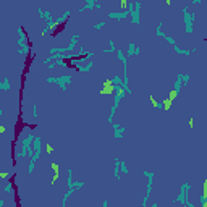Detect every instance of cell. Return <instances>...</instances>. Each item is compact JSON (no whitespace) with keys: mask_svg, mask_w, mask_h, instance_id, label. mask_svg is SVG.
I'll return each mask as SVG.
<instances>
[{"mask_svg":"<svg viewBox=\"0 0 207 207\" xmlns=\"http://www.w3.org/2000/svg\"><path fill=\"white\" fill-rule=\"evenodd\" d=\"M67 175H68V178H67V184H68V191L65 193V196H63V199H62V205L65 207V204H67V201H68V197L76 191V186H74V181H73V170L71 168H68L67 170Z\"/></svg>","mask_w":207,"mask_h":207,"instance_id":"7","label":"cell"},{"mask_svg":"<svg viewBox=\"0 0 207 207\" xmlns=\"http://www.w3.org/2000/svg\"><path fill=\"white\" fill-rule=\"evenodd\" d=\"M23 159H26V154L23 152V150H18V152L15 154V160L20 162V160H23Z\"/></svg>","mask_w":207,"mask_h":207,"instance_id":"21","label":"cell"},{"mask_svg":"<svg viewBox=\"0 0 207 207\" xmlns=\"http://www.w3.org/2000/svg\"><path fill=\"white\" fill-rule=\"evenodd\" d=\"M33 117L37 118V105H33Z\"/></svg>","mask_w":207,"mask_h":207,"instance_id":"30","label":"cell"},{"mask_svg":"<svg viewBox=\"0 0 207 207\" xmlns=\"http://www.w3.org/2000/svg\"><path fill=\"white\" fill-rule=\"evenodd\" d=\"M41 33H42V36H49V34H52L53 31H52V28H49V26H45V28H44V29H42Z\"/></svg>","mask_w":207,"mask_h":207,"instance_id":"27","label":"cell"},{"mask_svg":"<svg viewBox=\"0 0 207 207\" xmlns=\"http://www.w3.org/2000/svg\"><path fill=\"white\" fill-rule=\"evenodd\" d=\"M205 204H207V197H205V196H204V194H202V196H201V205H202V207H204V205H205Z\"/></svg>","mask_w":207,"mask_h":207,"instance_id":"29","label":"cell"},{"mask_svg":"<svg viewBox=\"0 0 207 207\" xmlns=\"http://www.w3.org/2000/svg\"><path fill=\"white\" fill-rule=\"evenodd\" d=\"M39 18H42V20H50V18H53V16H52V12L42 10V8L39 7Z\"/></svg>","mask_w":207,"mask_h":207,"instance_id":"17","label":"cell"},{"mask_svg":"<svg viewBox=\"0 0 207 207\" xmlns=\"http://www.w3.org/2000/svg\"><path fill=\"white\" fill-rule=\"evenodd\" d=\"M47 83H53V84H57V86L62 89V91H67V88L70 86V84L73 83V78H71V74H63V76H57V78H47Z\"/></svg>","mask_w":207,"mask_h":207,"instance_id":"6","label":"cell"},{"mask_svg":"<svg viewBox=\"0 0 207 207\" xmlns=\"http://www.w3.org/2000/svg\"><path fill=\"white\" fill-rule=\"evenodd\" d=\"M183 20H184V33L186 34H193L194 33V15L189 13V7H183Z\"/></svg>","mask_w":207,"mask_h":207,"instance_id":"4","label":"cell"},{"mask_svg":"<svg viewBox=\"0 0 207 207\" xmlns=\"http://www.w3.org/2000/svg\"><path fill=\"white\" fill-rule=\"evenodd\" d=\"M29 52H31V47L28 45V44H26V45H23V47H20V49L16 50V53H20V55H28Z\"/></svg>","mask_w":207,"mask_h":207,"instance_id":"19","label":"cell"},{"mask_svg":"<svg viewBox=\"0 0 207 207\" xmlns=\"http://www.w3.org/2000/svg\"><path fill=\"white\" fill-rule=\"evenodd\" d=\"M181 86H183L181 74L178 73V74H176V79H175V84H173V94H172V96H178V94L181 92Z\"/></svg>","mask_w":207,"mask_h":207,"instance_id":"12","label":"cell"},{"mask_svg":"<svg viewBox=\"0 0 207 207\" xmlns=\"http://www.w3.org/2000/svg\"><path fill=\"white\" fill-rule=\"evenodd\" d=\"M126 8H128V10H129L131 13H133V10H134V3H133V2H128V5H126Z\"/></svg>","mask_w":207,"mask_h":207,"instance_id":"28","label":"cell"},{"mask_svg":"<svg viewBox=\"0 0 207 207\" xmlns=\"http://www.w3.org/2000/svg\"><path fill=\"white\" fill-rule=\"evenodd\" d=\"M141 53V47L134 42H129L128 49H126V55L128 57H134V55H139Z\"/></svg>","mask_w":207,"mask_h":207,"instance_id":"11","label":"cell"},{"mask_svg":"<svg viewBox=\"0 0 207 207\" xmlns=\"http://www.w3.org/2000/svg\"><path fill=\"white\" fill-rule=\"evenodd\" d=\"M191 188H193V186H191L189 183H183V184H181V191H180V194L175 197V202H176V204H181V205H188V207H194V204H193L189 199H188Z\"/></svg>","mask_w":207,"mask_h":207,"instance_id":"2","label":"cell"},{"mask_svg":"<svg viewBox=\"0 0 207 207\" xmlns=\"http://www.w3.org/2000/svg\"><path fill=\"white\" fill-rule=\"evenodd\" d=\"M34 134L33 133H28L23 139H21V150L26 154V157H33L34 155V147H33V141H34Z\"/></svg>","mask_w":207,"mask_h":207,"instance_id":"5","label":"cell"},{"mask_svg":"<svg viewBox=\"0 0 207 207\" xmlns=\"http://www.w3.org/2000/svg\"><path fill=\"white\" fill-rule=\"evenodd\" d=\"M13 189V181H8L5 186H3V193H10Z\"/></svg>","mask_w":207,"mask_h":207,"instance_id":"26","label":"cell"},{"mask_svg":"<svg viewBox=\"0 0 207 207\" xmlns=\"http://www.w3.org/2000/svg\"><path fill=\"white\" fill-rule=\"evenodd\" d=\"M131 16V12L128 10V8H125L123 12H118V13H109V18L110 20H117V21H121V20H125V18Z\"/></svg>","mask_w":207,"mask_h":207,"instance_id":"10","label":"cell"},{"mask_svg":"<svg viewBox=\"0 0 207 207\" xmlns=\"http://www.w3.org/2000/svg\"><path fill=\"white\" fill-rule=\"evenodd\" d=\"M143 175L147 178L146 194H144V199H143V205H144V207H147V205H149V197H150V194H152V186H154V180H155V173H154V172L143 170Z\"/></svg>","mask_w":207,"mask_h":207,"instance_id":"3","label":"cell"},{"mask_svg":"<svg viewBox=\"0 0 207 207\" xmlns=\"http://www.w3.org/2000/svg\"><path fill=\"white\" fill-rule=\"evenodd\" d=\"M109 52H117V45L114 39H109Z\"/></svg>","mask_w":207,"mask_h":207,"instance_id":"23","label":"cell"},{"mask_svg":"<svg viewBox=\"0 0 207 207\" xmlns=\"http://www.w3.org/2000/svg\"><path fill=\"white\" fill-rule=\"evenodd\" d=\"M94 8H96V10H102V5H100V3L97 2V3H96V7H94Z\"/></svg>","mask_w":207,"mask_h":207,"instance_id":"31","label":"cell"},{"mask_svg":"<svg viewBox=\"0 0 207 207\" xmlns=\"http://www.w3.org/2000/svg\"><path fill=\"white\" fill-rule=\"evenodd\" d=\"M141 2L138 0V2H134V10H133V13H131V24H134V26H138L139 23H141Z\"/></svg>","mask_w":207,"mask_h":207,"instance_id":"8","label":"cell"},{"mask_svg":"<svg viewBox=\"0 0 207 207\" xmlns=\"http://www.w3.org/2000/svg\"><path fill=\"white\" fill-rule=\"evenodd\" d=\"M164 39H165V41H167L168 44H170L172 47H173V45L176 44V42H175V39H173V37H172V36H168V34H164Z\"/></svg>","mask_w":207,"mask_h":207,"instance_id":"25","label":"cell"},{"mask_svg":"<svg viewBox=\"0 0 207 207\" xmlns=\"http://www.w3.org/2000/svg\"><path fill=\"white\" fill-rule=\"evenodd\" d=\"M114 164H115V168H114V176H115V180H117V181H120V180H121V170H120V159H118V157H115Z\"/></svg>","mask_w":207,"mask_h":207,"instance_id":"13","label":"cell"},{"mask_svg":"<svg viewBox=\"0 0 207 207\" xmlns=\"http://www.w3.org/2000/svg\"><path fill=\"white\" fill-rule=\"evenodd\" d=\"M120 170H121V173H123V175L129 173V168H128V165H126L125 160H120Z\"/></svg>","mask_w":207,"mask_h":207,"instance_id":"20","label":"cell"},{"mask_svg":"<svg viewBox=\"0 0 207 207\" xmlns=\"http://www.w3.org/2000/svg\"><path fill=\"white\" fill-rule=\"evenodd\" d=\"M112 126H114V138L115 139H121L125 136L126 133V128L123 125H120V123H112Z\"/></svg>","mask_w":207,"mask_h":207,"instance_id":"9","label":"cell"},{"mask_svg":"<svg viewBox=\"0 0 207 207\" xmlns=\"http://www.w3.org/2000/svg\"><path fill=\"white\" fill-rule=\"evenodd\" d=\"M70 15H71V12H70V10H67V12H65L63 15L57 16V18H55V20H57V24H63V23H65V21H67L68 18H70Z\"/></svg>","mask_w":207,"mask_h":207,"instance_id":"15","label":"cell"},{"mask_svg":"<svg viewBox=\"0 0 207 207\" xmlns=\"http://www.w3.org/2000/svg\"><path fill=\"white\" fill-rule=\"evenodd\" d=\"M12 89V83L8 78H3L2 83H0V91H10Z\"/></svg>","mask_w":207,"mask_h":207,"instance_id":"16","label":"cell"},{"mask_svg":"<svg viewBox=\"0 0 207 207\" xmlns=\"http://www.w3.org/2000/svg\"><path fill=\"white\" fill-rule=\"evenodd\" d=\"M16 33H18V47L26 45V34H24V31H23V28H18Z\"/></svg>","mask_w":207,"mask_h":207,"instance_id":"14","label":"cell"},{"mask_svg":"<svg viewBox=\"0 0 207 207\" xmlns=\"http://www.w3.org/2000/svg\"><path fill=\"white\" fill-rule=\"evenodd\" d=\"M105 24H107V21L104 20V21H99V23H96V24H94L92 28H94V29H96V31H100V29H102V28L105 26Z\"/></svg>","mask_w":207,"mask_h":207,"instance_id":"24","label":"cell"},{"mask_svg":"<svg viewBox=\"0 0 207 207\" xmlns=\"http://www.w3.org/2000/svg\"><path fill=\"white\" fill-rule=\"evenodd\" d=\"M201 2H202V0H193V2H191V3H193V5H199Z\"/></svg>","mask_w":207,"mask_h":207,"instance_id":"32","label":"cell"},{"mask_svg":"<svg viewBox=\"0 0 207 207\" xmlns=\"http://www.w3.org/2000/svg\"><path fill=\"white\" fill-rule=\"evenodd\" d=\"M162 28H164V21H159L157 26H155V36H157V37H164L165 33H164Z\"/></svg>","mask_w":207,"mask_h":207,"instance_id":"18","label":"cell"},{"mask_svg":"<svg viewBox=\"0 0 207 207\" xmlns=\"http://www.w3.org/2000/svg\"><path fill=\"white\" fill-rule=\"evenodd\" d=\"M180 74H181V81H183V86H186V84L191 81V76H189V74H186V73H180Z\"/></svg>","mask_w":207,"mask_h":207,"instance_id":"22","label":"cell"},{"mask_svg":"<svg viewBox=\"0 0 207 207\" xmlns=\"http://www.w3.org/2000/svg\"><path fill=\"white\" fill-rule=\"evenodd\" d=\"M33 147H34V155L29 159V165H28V173H29V175L34 172V165L37 162V159H39L41 154H42V139H41V136H36L34 138Z\"/></svg>","mask_w":207,"mask_h":207,"instance_id":"1","label":"cell"}]
</instances>
